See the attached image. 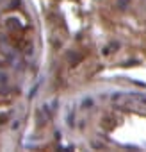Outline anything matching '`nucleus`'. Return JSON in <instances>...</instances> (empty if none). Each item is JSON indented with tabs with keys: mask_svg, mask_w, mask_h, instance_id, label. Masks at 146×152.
Listing matches in <instances>:
<instances>
[{
	"mask_svg": "<svg viewBox=\"0 0 146 152\" xmlns=\"http://www.w3.org/2000/svg\"><path fill=\"white\" fill-rule=\"evenodd\" d=\"M130 93V97L135 100V102H139V104H146V95H142V93H135V91H128Z\"/></svg>",
	"mask_w": 146,
	"mask_h": 152,
	"instance_id": "nucleus-1",
	"label": "nucleus"
},
{
	"mask_svg": "<svg viewBox=\"0 0 146 152\" xmlns=\"http://www.w3.org/2000/svg\"><path fill=\"white\" fill-rule=\"evenodd\" d=\"M93 104H95V100H93L91 97L82 99V107H84V109H91V107H93Z\"/></svg>",
	"mask_w": 146,
	"mask_h": 152,
	"instance_id": "nucleus-2",
	"label": "nucleus"
}]
</instances>
